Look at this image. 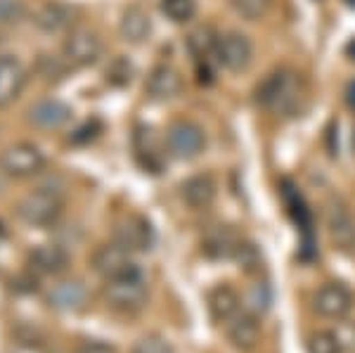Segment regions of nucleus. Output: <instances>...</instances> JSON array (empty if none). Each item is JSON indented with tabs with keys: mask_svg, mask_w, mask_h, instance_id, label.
I'll list each match as a JSON object with an SVG mask.
<instances>
[{
	"mask_svg": "<svg viewBox=\"0 0 355 353\" xmlns=\"http://www.w3.org/2000/svg\"><path fill=\"white\" fill-rule=\"evenodd\" d=\"M135 152H137V159H140V164L147 171H152V173H159V171H162L164 157H162V152L154 150L150 130H137V133H135Z\"/></svg>",
	"mask_w": 355,
	"mask_h": 353,
	"instance_id": "24",
	"label": "nucleus"
},
{
	"mask_svg": "<svg viewBox=\"0 0 355 353\" xmlns=\"http://www.w3.org/2000/svg\"><path fill=\"white\" fill-rule=\"evenodd\" d=\"M336 334H339V339H341L343 351L355 353V322H348V325L336 327Z\"/></svg>",
	"mask_w": 355,
	"mask_h": 353,
	"instance_id": "35",
	"label": "nucleus"
},
{
	"mask_svg": "<svg viewBox=\"0 0 355 353\" xmlns=\"http://www.w3.org/2000/svg\"><path fill=\"white\" fill-rule=\"evenodd\" d=\"M353 292L343 282H324L313 297V309L329 320H343L353 311Z\"/></svg>",
	"mask_w": 355,
	"mask_h": 353,
	"instance_id": "8",
	"label": "nucleus"
},
{
	"mask_svg": "<svg viewBox=\"0 0 355 353\" xmlns=\"http://www.w3.org/2000/svg\"><path fill=\"white\" fill-rule=\"evenodd\" d=\"M88 299V289L78 280H64L57 282L48 292V304L60 311H78Z\"/></svg>",
	"mask_w": 355,
	"mask_h": 353,
	"instance_id": "20",
	"label": "nucleus"
},
{
	"mask_svg": "<svg viewBox=\"0 0 355 353\" xmlns=\"http://www.w3.org/2000/svg\"><path fill=\"white\" fill-rule=\"evenodd\" d=\"M279 192H282V199H284V204H287V212L291 216V221H294L296 227L301 230V237H303L301 256L306 261L313 259V254H315V230H313L311 209H308L306 199H303V195L296 190V185L291 183L289 178L279 180Z\"/></svg>",
	"mask_w": 355,
	"mask_h": 353,
	"instance_id": "5",
	"label": "nucleus"
},
{
	"mask_svg": "<svg viewBox=\"0 0 355 353\" xmlns=\"http://www.w3.org/2000/svg\"><path fill=\"white\" fill-rule=\"evenodd\" d=\"M114 242H119L130 254H145L154 247L157 235H154V227L147 218H142V216H128L114 230Z\"/></svg>",
	"mask_w": 355,
	"mask_h": 353,
	"instance_id": "10",
	"label": "nucleus"
},
{
	"mask_svg": "<svg viewBox=\"0 0 355 353\" xmlns=\"http://www.w3.org/2000/svg\"><path fill=\"white\" fill-rule=\"evenodd\" d=\"M234 259H237L246 270H256V268L261 266L259 249H256L254 244H249V242H242V244H239V249H237V254H234Z\"/></svg>",
	"mask_w": 355,
	"mask_h": 353,
	"instance_id": "33",
	"label": "nucleus"
},
{
	"mask_svg": "<svg viewBox=\"0 0 355 353\" xmlns=\"http://www.w3.org/2000/svg\"><path fill=\"white\" fill-rule=\"evenodd\" d=\"M69 266V252L62 244H38L28 254V270L36 275H60Z\"/></svg>",
	"mask_w": 355,
	"mask_h": 353,
	"instance_id": "16",
	"label": "nucleus"
},
{
	"mask_svg": "<svg viewBox=\"0 0 355 353\" xmlns=\"http://www.w3.org/2000/svg\"><path fill=\"white\" fill-rule=\"evenodd\" d=\"M162 12L175 24H187L197 15V0H162Z\"/></svg>",
	"mask_w": 355,
	"mask_h": 353,
	"instance_id": "26",
	"label": "nucleus"
},
{
	"mask_svg": "<svg viewBox=\"0 0 355 353\" xmlns=\"http://www.w3.org/2000/svg\"><path fill=\"white\" fill-rule=\"evenodd\" d=\"M45 155L41 147H36L33 142H15L8 150H3L0 155V171H3L8 178H31L38 175L45 169Z\"/></svg>",
	"mask_w": 355,
	"mask_h": 353,
	"instance_id": "4",
	"label": "nucleus"
},
{
	"mask_svg": "<svg viewBox=\"0 0 355 353\" xmlns=\"http://www.w3.org/2000/svg\"><path fill=\"white\" fill-rule=\"evenodd\" d=\"M166 145L168 152L175 159H194L197 155H202V150L206 147V135L204 128L194 121H180L171 123L168 133H166Z\"/></svg>",
	"mask_w": 355,
	"mask_h": 353,
	"instance_id": "7",
	"label": "nucleus"
},
{
	"mask_svg": "<svg viewBox=\"0 0 355 353\" xmlns=\"http://www.w3.org/2000/svg\"><path fill=\"white\" fill-rule=\"evenodd\" d=\"M64 212V197L57 187H38L21 199L17 214L31 227H50Z\"/></svg>",
	"mask_w": 355,
	"mask_h": 353,
	"instance_id": "3",
	"label": "nucleus"
},
{
	"mask_svg": "<svg viewBox=\"0 0 355 353\" xmlns=\"http://www.w3.org/2000/svg\"><path fill=\"white\" fill-rule=\"evenodd\" d=\"M216 190H218V187H216V180L211 178L209 173H197L182 183L180 195H182V199H185L187 207L204 209L216 199Z\"/></svg>",
	"mask_w": 355,
	"mask_h": 353,
	"instance_id": "21",
	"label": "nucleus"
},
{
	"mask_svg": "<svg viewBox=\"0 0 355 353\" xmlns=\"http://www.w3.org/2000/svg\"><path fill=\"white\" fill-rule=\"evenodd\" d=\"M268 306H270V287L266 282L254 284L249 292V299H246V309L254 313V316H259V313L268 311Z\"/></svg>",
	"mask_w": 355,
	"mask_h": 353,
	"instance_id": "29",
	"label": "nucleus"
},
{
	"mask_svg": "<svg viewBox=\"0 0 355 353\" xmlns=\"http://www.w3.org/2000/svg\"><path fill=\"white\" fill-rule=\"evenodd\" d=\"M100 133H102V123L97 121V119H88V121H83L78 128L71 130L69 142H71V145H88V142H93Z\"/></svg>",
	"mask_w": 355,
	"mask_h": 353,
	"instance_id": "30",
	"label": "nucleus"
},
{
	"mask_svg": "<svg viewBox=\"0 0 355 353\" xmlns=\"http://www.w3.org/2000/svg\"><path fill=\"white\" fill-rule=\"evenodd\" d=\"M76 353H116V349L110 344H105V341L90 339V341H83V344L76 349Z\"/></svg>",
	"mask_w": 355,
	"mask_h": 353,
	"instance_id": "36",
	"label": "nucleus"
},
{
	"mask_svg": "<svg viewBox=\"0 0 355 353\" xmlns=\"http://www.w3.org/2000/svg\"><path fill=\"white\" fill-rule=\"evenodd\" d=\"M206 301H209L211 318H214L220 327L225 325L227 320H232V318L244 309L242 299H239V294L234 292L230 284H218V287H214L209 292V299Z\"/></svg>",
	"mask_w": 355,
	"mask_h": 353,
	"instance_id": "19",
	"label": "nucleus"
},
{
	"mask_svg": "<svg viewBox=\"0 0 355 353\" xmlns=\"http://www.w3.org/2000/svg\"><path fill=\"white\" fill-rule=\"evenodd\" d=\"M28 121L38 128H60L71 121V107L62 100H41L28 110Z\"/></svg>",
	"mask_w": 355,
	"mask_h": 353,
	"instance_id": "18",
	"label": "nucleus"
},
{
	"mask_svg": "<svg viewBox=\"0 0 355 353\" xmlns=\"http://www.w3.org/2000/svg\"><path fill=\"white\" fill-rule=\"evenodd\" d=\"M351 145H353V157H355V130H353V135H351Z\"/></svg>",
	"mask_w": 355,
	"mask_h": 353,
	"instance_id": "39",
	"label": "nucleus"
},
{
	"mask_svg": "<svg viewBox=\"0 0 355 353\" xmlns=\"http://www.w3.org/2000/svg\"><path fill=\"white\" fill-rule=\"evenodd\" d=\"M73 21H76V10L69 3H62V0H48L33 15V24L45 33L69 31Z\"/></svg>",
	"mask_w": 355,
	"mask_h": 353,
	"instance_id": "14",
	"label": "nucleus"
},
{
	"mask_svg": "<svg viewBox=\"0 0 355 353\" xmlns=\"http://www.w3.org/2000/svg\"><path fill=\"white\" fill-rule=\"evenodd\" d=\"M21 15H24L21 0H0V26L15 24Z\"/></svg>",
	"mask_w": 355,
	"mask_h": 353,
	"instance_id": "32",
	"label": "nucleus"
},
{
	"mask_svg": "<svg viewBox=\"0 0 355 353\" xmlns=\"http://www.w3.org/2000/svg\"><path fill=\"white\" fill-rule=\"evenodd\" d=\"M346 100H348V105H351V110L355 112V81L348 83V90H346Z\"/></svg>",
	"mask_w": 355,
	"mask_h": 353,
	"instance_id": "37",
	"label": "nucleus"
},
{
	"mask_svg": "<svg viewBox=\"0 0 355 353\" xmlns=\"http://www.w3.org/2000/svg\"><path fill=\"white\" fill-rule=\"evenodd\" d=\"M223 332H225L227 341L239 351H254L261 339L259 320H256V316L246 309V306L232 318V320H227L225 325H223Z\"/></svg>",
	"mask_w": 355,
	"mask_h": 353,
	"instance_id": "13",
	"label": "nucleus"
},
{
	"mask_svg": "<svg viewBox=\"0 0 355 353\" xmlns=\"http://www.w3.org/2000/svg\"><path fill=\"white\" fill-rule=\"evenodd\" d=\"M180 90H182V76H180V71L171 64H157L150 71V76H147L145 93H147V98L154 102L173 100Z\"/></svg>",
	"mask_w": 355,
	"mask_h": 353,
	"instance_id": "15",
	"label": "nucleus"
},
{
	"mask_svg": "<svg viewBox=\"0 0 355 353\" xmlns=\"http://www.w3.org/2000/svg\"><path fill=\"white\" fill-rule=\"evenodd\" d=\"M230 5L234 8V12L242 15L244 19L256 21V19H261V17L268 15L272 0H230Z\"/></svg>",
	"mask_w": 355,
	"mask_h": 353,
	"instance_id": "28",
	"label": "nucleus"
},
{
	"mask_svg": "<svg viewBox=\"0 0 355 353\" xmlns=\"http://www.w3.org/2000/svg\"><path fill=\"white\" fill-rule=\"evenodd\" d=\"M119 31H121V36L125 38L128 43H142L150 38L152 33V19L150 15L145 12L142 8H128L121 17V24H119Z\"/></svg>",
	"mask_w": 355,
	"mask_h": 353,
	"instance_id": "23",
	"label": "nucleus"
},
{
	"mask_svg": "<svg viewBox=\"0 0 355 353\" xmlns=\"http://www.w3.org/2000/svg\"><path fill=\"white\" fill-rule=\"evenodd\" d=\"M5 235H8V232H5V225H3V221H0V244L5 242Z\"/></svg>",
	"mask_w": 355,
	"mask_h": 353,
	"instance_id": "38",
	"label": "nucleus"
},
{
	"mask_svg": "<svg viewBox=\"0 0 355 353\" xmlns=\"http://www.w3.org/2000/svg\"><path fill=\"white\" fill-rule=\"evenodd\" d=\"M133 78V64L128 62V57H114L110 67L105 69V81L114 85V88H123Z\"/></svg>",
	"mask_w": 355,
	"mask_h": 353,
	"instance_id": "27",
	"label": "nucleus"
},
{
	"mask_svg": "<svg viewBox=\"0 0 355 353\" xmlns=\"http://www.w3.org/2000/svg\"><path fill=\"white\" fill-rule=\"evenodd\" d=\"M67 69H69V64L62 57H57V60H53L50 55L41 57V74L45 78H62Z\"/></svg>",
	"mask_w": 355,
	"mask_h": 353,
	"instance_id": "34",
	"label": "nucleus"
},
{
	"mask_svg": "<svg viewBox=\"0 0 355 353\" xmlns=\"http://www.w3.org/2000/svg\"><path fill=\"white\" fill-rule=\"evenodd\" d=\"M303 90H301V78L294 69L279 67L268 74L263 81L256 85L254 100L261 110L279 114V117H291L301 105Z\"/></svg>",
	"mask_w": 355,
	"mask_h": 353,
	"instance_id": "1",
	"label": "nucleus"
},
{
	"mask_svg": "<svg viewBox=\"0 0 355 353\" xmlns=\"http://www.w3.org/2000/svg\"><path fill=\"white\" fill-rule=\"evenodd\" d=\"M239 244H242V240L234 235L230 227H227V225H216V227H211V230L206 232L204 252L209 254L211 259H234Z\"/></svg>",
	"mask_w": 355,
	"mask_h": 353,
	"instance_id": "22",
	"label": "nucleus"
},
{
	"mask_svg": "<svg viewBox=\"0 0 355 353\" xmlns=\"http://www.w3.org/2000/svg\"><path fill=\"white\" fill-rule=\"evenodd\" d=\"M90 264H93V270L102 280H112V277H119V275H123V273L137 268L133 254H130L128 249H123L119 242H110V244L97 247Z\"/></svg>",
	"mask_w": 355,
	"mask_h": 353,
	"instance_id": "11",
	"label": "nucleus"
},
{
	"mask_svg": "<svg viewBox=\"0 0 355 353\" xmlns=\"http://www.w3.org/2000/svg\"><path fill=\"white\" fill-rule=\"evenodd\" d=\"M26 67L17 57H0V107H8L10 102L19 98V93L26 85Z\"/></svg>",
	"mask_w": 355,
	"mask_h": 353,
	"instance_id": "17",
	"label": "nucleus"
},
{
	"mask_svg": "<svg viewBox=\"0 0 355 353\" xmlns=\"http://www.w3.org/2000/svg\"><path fill=\"white\" fill-rule=\"evenodd\" d=\"M133 353H173L171 344L166 339H162L159 334H147L135 344Z\"/></svg>",
	"mask_w": 355,
	"mask_h": 353,
	"instance_id": "31",
	"label": "nucleus"
},
{
	"mask_svg": "<svg viewBox=\"0 0 355 353\" xmlns=\"http://www.w3.org/2000/svg\"><path fill=\"white\" fill-rule=\"evenodd\" d=\"M308 353H346L336 329H318L308 337Z\"/></svg>",
	"mask_w": 355,
	"mask_h": 353,
	"instance_id": "25",
	"label": "nucleus"
},
{
	"mask_svg": "<svg viewBox=\"0 0 355 353\" xmlns=\"http://www.w3.org/2000/svg\"><path fill=\"white\" fill-rule=\"evenodd\" d=\"M327 227L329 235L334 240L336 247L341 252H353L355 249V218L351 214V209L346 207V202L339 197H331L327 202Z\"/></svg>",
	"mask_w": 355,
	"mask_h": 353,
	"instance_id": "12",
	"label": "nucleus"
},
{
	"mask_svg": "<svg viewBox=\"0 0 355 353\" xmlns=\"http://www.w3.org/2000/svg\"><path fill=\"white\" fill-rule=\"evenodd\" d=\"M102 294H105V301L110 309L133 316V313L145 309L147 299H150V284H147L145 273L137 266V268L123 273V275L105 280Z\"/></svg>",
	"mask_w": 355,
	"mask_h": 353,
	"instance_id": "2",
	"label": "nucleus"
},
{
	"mask_svg": "<svg viewBox=\"0 0 355 353\" xmlns=\"http://www.w3.org/2000/svg\"><path fill=\"white\" fill-rule=\"evenodd\" d=\"M102 57V41L100 36L88 28H76L67 36L62 45V60L69 64V69H83V67L95 64Z\"/></svg>",
	"mask_w": 355,
	"mask_h": 353,
	"instance_id": "6",
	"label": "nucleus"
},
{
	"mask_svg": "<svg viewBox=\"0 0 355 353\" xmlns=\"http://www.w3.org/2000/svg\"><path fill=\"white\" fill-rule=\"evenodd\" d=\"M216 60L227 71H244L254 60V45L239 31H227L216 41Z\"/></svg>",
	"mask_w": 355,
	"mask_h": 353,
	"instance_id": "9",
	"label": "nucleus"
}]
</instances>
